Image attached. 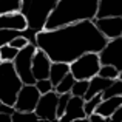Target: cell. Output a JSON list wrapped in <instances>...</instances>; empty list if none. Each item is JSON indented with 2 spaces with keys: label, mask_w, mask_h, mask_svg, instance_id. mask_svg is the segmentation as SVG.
<instances>
[{
  "label": "cell",
  "mask_w": 122,
  "mask_h": 122,
  "mask_svg": "<svg viewBox=\"0 0 122 122\" xmlns=\"http://www.w3.org/2000/svg\"><path fill=\"white\" fill-rule=\"evenodd\" d=\"M111 79H107V77H102V76H94V77L90 79V83H88V90L85 93V97L83 99H90L96 94H102L108 86L111 85Z\"/></svg>",
  "instance_id": "16"
},
{
  "label": "cell",
  "mask_w": 122,
  "mask_h": 122,
  "mask_svg": "<svg viewBox=\"0 0 122 122\" xmlns=\"http://www.w3.org/2000/svg\"><path fill=\"white\" fill-rule=\"evenodd\" d=\"M122 104V96H111V97L102 99L101 104L97 105L96 111L101 113L107 121H111V114L117 110V107Z\"/></svg>",
  "instance_id": "15"
},
{
  "label": "cell",
  "mask_w": 122,
  "mask_h": 122,
  "mask_svg": "<svg viewBox=\"0 0 122 122\" xmlns=\"http://www.w3.org/2000/svg\"><path fill=\"white\" fill-rule=\"evenodd\" d=\"M17 48L11 46V45H3V46H0V57H2V60H8V62H14V59L17 57L19 54Z\"/></svg>",
  "instance_id": "20"
},
{
  "label": "cell",
  "mask_w": 122,
  "mask_h": 122,
  "mask_svg": "<svg viewBox=\"0 0 122 122\" xmlns=\"http://www.w3.org/2000/svg\"><path fill=\"white\" fill-rule=\"evenodd\" d=\"M108 39L97 30L94 20H83L56 30L36 33V45L53 62L71 63L85 53H99Z\"/></svg>",
  "instance_id": "1"
},
{
  "label": "cell",
  "mask_w": 122,
  "mask_h": 122,
  "mask_svg": "<svg viewBox=\"0 0 122 122\" xmlns=\"http://www.w3.org/2000/svg\"><path fill=\"white\" fill-rule=\"evenodd\" d=\"M68 73H70V63H66V62H53L51 63V70H50V79H51V82H53V85L56 86Z\"/></svg>",
  "instance_id": "17"
},
{
  "label": "cell",
  "mask_w": 122,
  "mask_h": 122,
  "mask_svg": "<svg viewBox=\"0 0 122 122\" xmlns=\"http://www.w3.org/2000/svg\"><path fill=\"white\" fill-rule=\"evenodd\" d=\"M0 119H3V121H12V114L11 113H6V111H0Z\"/></svg>",
  "instance_id": "32"
},
{
  "label": "cell",
  "mask_w": 122,
  "mask_h": 122,
  "mask_svg": "<svg viewBox=\"0 0 122 122\" xmlns=\"http://www.w3.org/2000/svg\"><path fill=\"white\" fill-rule=\"evenodd\" d=\"M0 30L26 31L28 30V19L22 11L0 14Z\"/></svg>",
  "instance_id": "12"
},
{
  "label": "cell",
  "mask_w": 122,
  "mask_h": 122,
  "mask_svg": "<svg viewBox=\"0 0 122 122\" xmlns=\"http://www.w3.org/2000/svg\"><path fill=\"white\" fill-rule=\"evenodd\" d=\"M99 0H59L48 15L43 30H56L83 20H94Z\"/></svg>",
  "instance_id": "2"
},
{
  "label": "cell",
  "mask_w": 122,
  "mask_h": 122,
  "mask_svg": "<svg viewBox=\"0 0 122 122\" xmlns=\"http://www.w3.org/2000/svg\"><path fill=\"white\" fill-rule=\"evenodd\" d=\"M111 96H122V81H121V79L113 81L111 85L102 93V97H104V99L111 97Z\"/></svg>",
  "instance_id": "21"
},
{
  "label": "cell",
  "mask_w": 122,
  "mask_h": 122,
  "mask_svg": "<svg viewBox=\"0 0 122 122\" xmlns=\"http://www.w3.org/2000/svg\"><path fill=\"white\" fill-rule=\"evenodd\" d=\"M111 121H116V122H122V104L117 107V110L111 114Z\"/></svg>",
  "instance_id": "31"
},
{
  "label": "cell",
  "mask_w": 122,
  "mask_h": 122,
  "mask_svg": "<svg viewBox=\"0 0 122 122\" xmlns=\"http://www.w3.org/2000/svg\"><path fill=\"white\" fill-rule=\"evenodd\" d=\"M102 65H113L122 71V36L116 39H110L102 51H99Z\"/></svg>",
  "instance_id": "8"
},
{
  "label": "cell",
  "mask_w": 122,
  "mask_h": 122,
  "mask_svg": "<svg viewBox=\"0 0 122 122\" xmlns=\"http://www.w3.org/2000/svg\"><path fill=\"white\" fill-rule=\"evenodd\" d=\"M88 121H91V122H105L107 119H105V117L102 116L101 113H97V111H93L91 114H88Z\"/></svg>",
  "instance_id": "30"
},
{
  "label": "cell",
  "mask_w": 122,
  "mask_h": 122,
  "mask_svg": "<svg viewBox=\"0 0 122 122\" xmlns=\"http://www.w3.org/2000/svg\"><path fill=\"white\" fill-rule=\"evenodd\" d=\"M74 82H76V77L71 74V71H70L68 74H66L65 77L62 79V81H60L56 86H54V91H56L57 94H63V93H71Z\"/></svg>",
  "instance_id": "18"
},
{
  "label": "cell",
  "mask_w": 122,
  "mask_h": 122,
  "mask_svg": "<svg viewBox=\"0 0 122 122\" xmlns=\"http://www.w3.org/2000/svg\"><path fill=\"white\" fill-rule=\"evenodd\" d=\"M88 83L90 81H85V79H79V81L74 82L71 90V94L73 96H81V97H85V93L88 90Z\"/></svg>",
  "instance_id": "25"
},
{
  "label": "cell",
  "mask_w": 122,
  "mask_h": 122,
  "mask_svg": "<svg viewBox=\"0 0 122 122\" xmlns=\"http://www.w3.org/2000/svg\"><path fill=\"white\" fill-rule=\"evenodd\" d=\"M23 0H0V14L22 11Z\"/></svg>",
  "instance_id": "19"
},
{
  "label": "cell",
  "mask_w": 122,
  "mask_h": 122,
  "mask_svg": "<svg viewBox=\"0 0 122 122\" xmlns=\"http://www.w3.org/2000/svg\"><path fill=\"white\" fill-rule=\"evenodd\" d=\"M59 0H23L22 12L28 19V28L39 33L45 28L48 15Z\"/></svg>",
  "instance_id": "4"
},
{
  "label": "cell",
  "mask_w": 122,
  "mask_h": 122,
  "mask_svg": "<svg viewBox=\"0 0 122 122\" xmlns=\"http://www.w3.org/2000/svg\"><path fill=\"white\" fill-rule=\"evenodd\" d=\"M122 17V0H99L96 19Z\"/></svg>",
  "instance_id": "14"
},
{
  "label": "cell",
  "mask_w": 122,
  "mask_h": 122,
  "mask_svg": "<svg viewBox=\"0 0 122 122\" xmlns=\"http://www.w3.org/2000/svg\"><path fill=\"white\" fill-rule=\"evenodd\" d=\"M20 119H33V121H39L36 111H20V110H14L12 113V121H20Z\"/></svg>",
  "instance_id": "27"
},
{
  "label": "cell",
  "mask_w": 122,
  "mask_h": 122,
  "mask_svg": "<svg viewBox=\"0 0 122 122\" xmlns=\"http://www.w3.org/2000/svg\"><path fill=\"white\" fill-rule=\"evenodd\" d=\"M70 97H71V93L59 94V101H57V121H60V117L65 113L66 105H68V102H70Z\"/></svg>",
  "instance_id": "24"
},
{
  "label": "cell",
  "mask_w": 122,
  "mask_h": 122,
  "mask_svg": "<svg viewBox=\"0 0 122 122\" xmlns=\"http://www.w3.org/2000/svg\"><path fill=\"white\" fill-rule=\"evenodd\" d=\"M101 57L99 53H85L81 57H77L76 60H73L70 63V71L71 74L76 77V81L79 79H85L90 81L91 77L99 74V70H101Z\"/></svg>",
  "instance_id": "5"
},
{
  "label": "cell",
  "mask_w": 122,
  "mask_h": 122,
  "mask_svg": "<svg viewBox=\"0 0 122 122\" xmlns=\"http://www.w3.org/2000/svg\"><path fill=\"white\" fill-rule=\"evenodd\" d=\"M36 50H37V45L31 42L19 51L17 57L14 59L15 71L23 81V83H36V77L33 74V57Z\"/></svg>",
  "instance_id": "6"
},
{
  "label": "cell",
  "mask_w": 122,
  "mask_h": 122,
  "mask_svg": "<svg viewBox=\"0 0 122 122\" xmlns=\"http://www.w3.org/2000/svg\"><path fill=\"white\" fill-rule=\"evenodd\" d=\"M28 43H31V40L28 39L26 36H25L23 33L20 34V36H17V37H14L11 42H9V45L11 46H14V48H17V50H22V48H25Z\"/></svg>",
  "instance_id": "29"
},
{
  "label": "cell",
  "mask_w": 122,
  "mask_h": 122,
  "mask_svg": "<svg viewBox=\"0 0 122 122\" xmlns=\"http://www.w3.org/2000/svg\"><path fill=\"white\" fill-rule=\"evenodd\" d=\"M23 31H15V30H0V46L8 45L14 37L20 36Z\"/></svg>",
  "instance_id": "26"
},
{
  "label": "cell",
  "mask_w": 122,
  "mask_h": 122,
  "mask_svg": "<svg viewBox=\"0 0 122 122\" xmlns=\"http://www.w3.org/2000/svg\"><path fill=\"white\" fill-rule=\"evenodd\" d=\"M2 62H3V60H2V57H0V63H2Z\"/></svg>",
  "instance_id": "34"
},
{
  "label": "cell",
  "mask_w": 122,
  "mask_h": 122,
  "mask_svg": "<svg viewBox=\"0 0 122 122\" xmlns=\"http://www.w3.org/2000/svg\"><path fill=\"white\" fill-rule=\"evenodd\" d=\"M36 86H37V90L40 91V94H45V93H50V91L54 90V85H53V82H51L50 77L36 81Z\"/></svg>",
  "instance_id": "28"
},
{
  "label": "cell",
  "mask_w": 122,
  "mask_h": 122,
  "mask_svg": "<svg viewBox=\"0 0 122 122\" xmlns=\"http://www.w3.org/2000/svg\"><path fill=\"white\" fill-rule=\"evenodd\" d=\"M83 104H85V99L83 97L71 94L70 102H68V105H66V110H65V113H63V116L60 117V121H65V122L88 121V116H86V113H85Z\"/></svg>",
  "instance_id": "10"
},
{
  "label": "cell",
  "mask_w": 122,
  "mask_h": 122,
  "mask_svg": "<svg viewBox=\"0 0 122 122\" xmlns=\"http://www.w3.org/2000/svg\"><path fill=\"white\" fill-rule=\"evenodd\" d=\"M57 101H59V94L54 90L40 94L36 107L37 117L40 121H57Z\"/></svg>",
  "instance_id": "9"
},
{
  "label": "cell",
  "mask_w": 122,
  "mask_h": 122,
  "mask_svg": "<svg viewBox=\"0 0 122 122\" xmlns=\"http://www.w3.org/2000/svg\"><path fill=\"white\" fill-rule=\"evenodd\" d=\"M102 99H104V97H102V94H96V96H93V97H90V99H85L83 108H85L86 116H88V114H91L93 111H96V108H97V105L101 104Z\"/></svg>",
  "instance_id": "23"
},
{
  "label": "cell",
  "mask_w": 122,
  "mask_h": 122,
  "mask_svg": "<svg viewBox=\"0 0 122 122\" xmlns=\"http://www.w3.org/2000/svg\"><path fill=\"white\" fill-rule=\"evenodd\" d=\"M117 79H121V81H122V71H119V77H117Z\"/></svg>",
  "instance_id": "33"
},
{
  "label": "cell",
  "mask_w": 122,
  "mask_h": 122,
  "mask_svg": "<svg viewBox=\"0 0 122 122\" xmlns=\"http://www.w3.org/2000/svg\"><path fill=\"white\" fill-rule=\"evenodd\" d=\"M51 63H53V60L50 59V56L43 50L37 48L36 53H34V57H33V74L36 77V81L50 77Z\"/></svg>",
  "instance_id": "13"
},
{
  "label": "cell",
  "mask_w": 122,
  "mask_h": 122,
  "mask_svg": "<svg viewBox=\"0 0 122 122\" xmlns=\"http://www.w3.org/2000/svg\"><path fill=\"white\" fill-rule=\"evenodd\" d=\"M94 23L97 30L110 39H116L122 36V17H102V19H94Z\"/></svg>",
  "instance_id": "11"
},
{
  "label": "cell",
  "mask_w": 122,
  "mask_h": 122,
  "mask_svg": "<svg viewBox=\"0 0 122 122\" xmlns=\"http://www.w3.org/2000/svg\"><path fill=\"white\" fill-rule=\"evenodd\" d=\"M22 86H23V81L15 71L14 62L3 60L0 63V102L14 107Z\"/></svg>",
  "instance_id": "3"
},
{
  "label": "cell",
  "mask_w": 122,
  "mask_h": 122,
  "mask_svg": "<svg viewBox=\"0 0 122 122\" xmlns=\"http://www.w3.org/2000/svg\"><path fill=\"white\" fill-rule=\"evenodd\" d=\"M40 99V91L37 90L36 83H23L15 99L14 108L20 111H36L37 102Z\"/></svg>",
  "instance_id": "7"
},
{
  "label": "cell",
  "mask_w": 122,
  "mask_h": 122,
  "mask_svg": "<svg viewBox=\"0 0 122 122\" xmlns=\"http://www.w3.org/2000/svg\"><path fill=\"white\" fill-rule=\"evenodd\" d=\"M99 76L111 79V81H116V79L119 77V70H117L116 66H113V65H101Z\"/></svg>",
  "instance_id": "22"
},
{
  "label": "cell",
  "mask_w": 122,
  "mask_h": 122,
  "mask_svg": "<svg viewBox=\"0 0 122 122\" xmlns=\"http://www.w3.org/2000/svg\"><path fill=\"white\" fill-rule=\"evenodd\" d=\"M0 104H2V102H0Z\"/></svg>",
  "instance_id": "35"
}]
</instances>
